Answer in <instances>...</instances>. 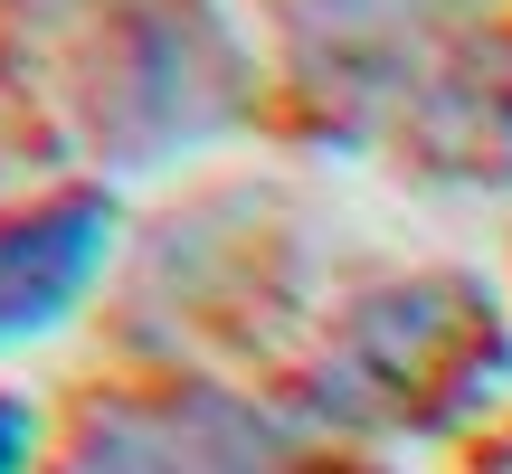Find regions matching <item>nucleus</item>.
<instances>
[{
  "label": "nucleus",
  "instance_id": "obj_1",
  "mask_svg": "<svg viewBox=\"0 0 512 474\" xmlns=\"http://www.w3.org/2000/svg\"><path fill=\"white\" fill-rule=\"evenodd\" d=\"M494 370V304L465 275H427V285H389L342 313V332L313 361V408L351 427H446Z\"/></svg>",
  "mask_w": 512,
  "mask_h": 474
},
{
  "label": "nucleus",
  "instance_id": "obj_2",
  "mask_svg": "<svg viewBox=\"0 0 512 474\" xmlns=\"http://www.w3.org/2000/svg\"><path fill=\"white\" fill-rule=\"evenodd\" d=\"M238 86H247V57L228 38V19H209L200 0L143 10L114 38V67L86 95V133L133 152V162H152V152H181L200 133H219L238 114Z\"/></svg>",
  "mask_w": 512,
  "mask_h": 474
},
{
  "label": "nucleus",
  "instance_id": "obj_3",
  "mask_svg": "<svg viewBox=\"0 0 512 474\" xmlns=\"http://www.w3.org/2000/svg\"><path fill=\"white\" fill-rule=\"evenodd\" d=\"M57 474H294V456L219 389H162L95 408Z\"/></svg>",
  "mask_w": 512,
  "mask_h": 474
},
{
  "label": "nucleus",
  "instance_id": "obj_4",
  "mask_svg": "<svg viewBox=\"0 0 512 474\" xmlns=\"http://www.w3.org/2000/svg\"><path fill=\"white\" fill-rule=\"evenodd\" d=\"M105 247H114V200L105 190H57V200L0 219V342L48 332L95 285Z\"/></svg>",
  "mask_w": 512,
  "mask_h": 474
},
{
  "label": "nucleus",
  "instance_id": "obj_5",
  "mask_svg": "<svg viewBox=\"0 0 512 474\" xmlns=\"http://www.w3.org/2000/svg\"><path fill=\"white\" fill-rule=\"evenodd\" d=\"M29 456H38V408L0 389V474H29Z\"/></svg>",
  "mask_w": 512,
  "mask_h": 474
},
{
  "label": "nucleus",
  "instance_id": "obj_6",
  "mask_svg": "<svg viewBox=\"0 0 512 474\" xmlns=\"http://www.w3.org/2000/svg\"><path fill=\"white\" fill-rule=\"evenodd\" d=\"M484 474H512V437H503V446H494V465H484Z\"/></svg>",
  "mask_w": 512,
  "mask_h": 474
}]
</instances>
